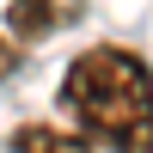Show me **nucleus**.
<instances>
[{"instance_id": "f257e3e1", "label": "nucleus", "mask_w": 153, "mask_h": 153, "mask_svg": "<svg viewBox=\"0 0 153 153\" xmlns=\"http://www.w3.org/2000/svg\"><path fill=\"white\" fill-rule=\"evenodd\" d=\"M61 104L80 117V129L92 147L110 153H153L147 135V61L141 49L123 43H92L68 61V80H61Z\"/></svg>"}, {"instance_id": "f03ea898", "label": "nucleus", "mask_w": 153, "mask_h": 153, "mask_svg": "<svg viewBox=\"0 0 153 153\" xmlns=\"http://www.w3.org/2000/svg\"><path fill=\"white\" fill-rule=\"evenodd\" d=\"M12 153H98L86 135L74 129H49V123H19L12 129Z\"/></svg>"}, {"instance_id": "7ed1b4c3", "label": "nucleus", "mask_w": 153, "mask_h": 153, "mask_svg": "<svg viewBox=\"0 0 153 153\" xmlns=\"http://www.w3.org/2000/svg\"><path fill=\"white\" fill-rule=\"evenodd\" d=\"M61 25V6L55 0H12L6 6V31L19 37V43H37V37H49Z\"/></svg>"}, {"instance_id": "20e7f679", "label": "nucleus", "mask_w": 153, "mask_h": 153, "mask_svg": "<svg viewBox=\"0 0 153 153\" xmlns=\"http://www.w3.org/2000/svg\"><path fill=\"white\" fill-rule=\"evenodd\" d=\"M12 68H19V43H12V37H6V31H0V80H6V74H12Z\"/></svg>"}]
</instances>
